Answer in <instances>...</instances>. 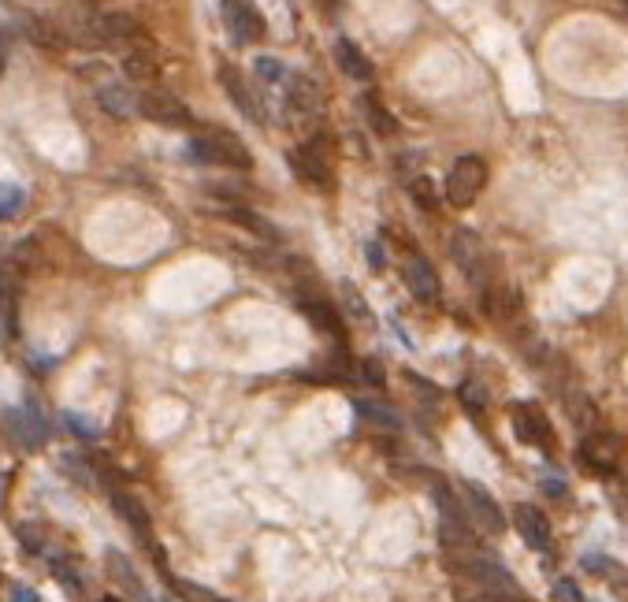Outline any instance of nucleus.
<instances>
[{
  "label": "nucleus",
  "instance_id": "obj_12",
  "mask_svg": "<svg viewBox=\"0 0 628 602\" xmlns=\"http://www.w3.org/2000/svg\"><path fill=\"white\" fill-rule=\"evenodd\" d=\"M220 82H223V90H227V97L238 105V112L249 119V123H264V108L261 101H257V93L249 90V82L242 79V71L231 64H223L220 67Z\"/></svg>",
  "mask_w": 628,
  "mask_h": 602
},
{
  "label": "nucleus",
  "instance_id": "obj_7",
  "mask_svg": "<svg viewBox=\"0 0 628 602\" xmlns=\"http://www.w3.org/2000/svg\"><path fill=\"white\" fill-rule=\"evenodd\" d=\"M454 565V573L461 576H472V584L476 588H487V591H498V595H506V599H521V588L513 584V576L495 562H484V558H469V562H450Z\"/></svg>",
  "mask_w": 628,
  "mask_h": 602
},
{
  "label": "nucleus",
  "instance_id": "obj_18",
  "mask_svg": "<svg viewBox=\"0 0 628 602\" xmlns=\"http://www.w3.org/2000/svg\"><path fill=\"white\" fill-rule=\"evenodd\" d=\"M335 60H339L342 75H350V79H357V82H368L372 75H376L372 60H368V56L361 53V45H354L350 38L335 41Z\"/></svg>",
  "mask_w": 628,
  "mask_h": 602
},
{
  "label": "nucleus",
  "instance_id": "obj_2",
  "mask_svg": "<svg viewBox=\"0 0 628 602\" xmlns=\"http://www.w3.org/2000/svg\"><path fill=\"white\" fill-rule=\"evenodd\" d=\"M487 186V164L484 157H476V153H465V157L454 160V168L446 175V186H443V197L454 205V209H469L476 197L484 194Z\"/></svg>",
  "mask_w": 628,
  "mask_h": 602
},
{
  "label": "nucleus",
  "instance_id": "obj_6",
  "mask_svg": "<svg viewBox=\"0 0 628 602\" xmlns=\"http://www.w3.org/2000/svg\"><path fill=\"white\" fill-rule=\"evenodd\" d=\"M138 112L145 119H153L160 127H190L194 116H190V108L175 97V93H164V90H145L142 101H138Z\"/></svg>",
  "mask_w": 628,
  "mask_h": 602
},
{
  "label": "nucleus",
  "instance_id": "obj_33",
  "mask_svg": "<svg viewBox=\"0 0 628 602\" xmlns=\"http://www.w3.org/2000/svg\"><path fill=\"white\" fill-rule=\"evenodd\" d=\"M365 380H368V383H376V387H380V383H383L380 361H365Z\"/></svg>",
  "mask_w": 628,
  "mask_h": 602
},
{
  "label": "nucleus",
  "instance_id": "obj_3",
  "mask_svg": "<svg viewBox=\"0 0 628 602\" xmlns=\"http://www.w3.org/2000/svg\"><path fill=\"white\" fill-rule=\"evenodd\" d=\"M461 495H465V513H469V521L476 524L480 532H487V536H502V532L510 528V521H506L502 506H498L495 498H491V491H487L484 484L465 480V484H461Z\"/></svg>",
  "mask_w": 628,
  "mask_h": 602
},
{
  "label": "nucleus",
  "instance_id": "obj_28",
  "mask_svg": "<svg viewBox=\"0 0 628 602\" xmlns=\"http://www.w3.org/2000/svg\"><path fill=\"white\" fill-rule=\"evenodd\" d=\"M357 413H361V417H368L372 420V424H387V428H398V424H402V420L394 417L391 409H376V406H368V402H357Z\"/></svg>",
  "mask_w": 628,
  "mask_h": 602
},
{
  "label": "nucleus",
  "instance_id": "obj_34",
  "mask_svg": "<svg viewBox=\"0 0 628 602\" xmlns=\"http://www.w3.org/2000/svg\"><path fill=\"white\" fill-rule=\"evenodd\" d=\"M12 602H38V595L27 588H19V584H12Z\"/></svg>",
  "mask_w": 628,
  "mask_h": 602
},
{
  "label": "nucleus",
  "instance_id": "obj_35",
  "mask_svg": "<svg viewBox=\"0 0 628 602\" xmlns=\"http://www.w3.org/2000/svg\"><path fill=\"white\" fill-rule=\"evenodd\" d=\"M547 495L562 498L565 495V484H558V480H547Z\"/></svg>",
  "mask_w": 628,
  "mask_h": 602
},
{
  "label": "nucleus",
  "instance_id": "obj_4",
  "mask_svg": "<svg viewBox=\"0 0 628 602\" xmlns=\"http://www.w3.org/2000/svg\"><path fill=\"white\" fill-rule=\"evenodd\" d=\"M450 253H454V264H458L461 272L469 275V279H476L480 287H491V283H495V279H491V257H487L480 235L458 231L454 242H450Z\"/></svg>",
  "mask_w": 628,
  "mask_h": 602
},
{
  "label": "nucleus",
  "instance_id": "obj_1",
  "mask_svg": "<svg viewBox=\"0 0 628 602\" xmlns=\"http://www.w3.org/2000/svg\"><path fill=\"white\" fill-rule=\"evenodd\" d=\"M190 157H194L197 164H209V168H235V171H249V168H253L249 149L238 142L231 131L197 134L194 142H190Z\"/></svg>",
  "mask_w": 628,
  "mask_h": 602
},
{
  "label": "nucleus",
  "instance_id": "obj_16",
  "mask_svg": "<svg viewBox=\"0 0 628 602\" xmlns=\"http://www.w3.org/2000/svg\"><path fill=\"white\" fill-rule=\"evenodd\" d=\"M138 101H142V93H131V86H119V82H108V86L97 90V105L116 119L142 116V112H138Z\"/></svg>",
  "mask_w": 628,
  "mask_h": 602
},
{
  "label": "nucleus",
  "instance_id": "obj_5",
  "mask_svg": "<svg viewBox=\"0 0 628 602\" xmlns=\"http://www.w3.org/2000/svg\"><path fill=\"white\" fill-rule=\"evenodd\" d=\"M510 417H513V432L521 435V443L554 454V428H550V420L543 409L532 406V402H517Z\"/></svg>",
  "mask_w": 628,
  "mask_h": 602
},
{
  "label": "nucleus",
  "instance_id": "obj_26",
  "mask_svg": "<svg viewBox=\"0 0 628 602\" xmlns=\"http://www.w3.org/2000/svg\"><path fill=\"white\" fill-rule=\"evenodd\" d=\"M23 190L19 186H0V220H8V216H15V212L23 209Z\"/></svg>",
  "mask_w": 628,
  "mask_h": 602
},
{
  "label": "nucleus",
  "instance_id": "obj_10",
  "mask_svg": "<svg viewBox=\"0 0 628 602\" xmlns=\"http://www.w3.org/2000/svg\"><path fill=\"white\" fill-rule=\"evenodd\" d=\"M223 19H227V30L246 45L264 38V15L249 0H223Z\"/></svg>",
  "mask_w": 628,
  "mask_h": 602
},
{
  "label": "nucleus",
  "instance_id": "obj_30",
  "mask_svg": "<svg viewBox=\"0 0 628 602\" xmlns=\"http://www.w3.org/2000/svg\"><path fill=\"white\" fill-rule=\"evenodd\" d=\"M554 595H558V602H584V595H580V588H576L573 580H558Z\"/></svg>",
  "mask_w": 628,
  "mask_h": 602
},
{
  "label": "nucleus",
  "instance_id": "obj_27",
  "mask_svg": "<svg viewBox=\"0 0 628 602\" xmlns=\"http://www.w3.org/2000/svg\"><path fill=\"white\" fill-rule=\"evenodd\" d=\"M253 71H257V75H261L264 82H283L290 75L287 67L279 64V60H272V56H261V60L253 64Z\"/></svg>",
  "mask_w": 628,
  "mask_h": 602
},
{
  "label": "nucleus",
  "instance_id": "obj_22",
  "mask_svg": "<svg viewBox=\"0 0 628 602\" xmlns=\"http://www.w3.org/2000/svg\"><path fill=\"white\" fill-rule=\"evenodd\" d=\"M361 108H365L368 123H372V127H376L380 134H398V123H394V116L380 105V101H376V97H372V93H365V97H361Z\"/></svg>",
  "mask_w": 628,
  "mask_h": 602
},
{
  "label": "nucleus",
  "instance_id": "obj_24",
  "mask_svg": "<svg viewBox=\"0 0 628 602\" xmlns=\"http://www.w3.org/2000/svg\"><path fill=\"white\" fill-rule=\"evenodd\" d=\"M409 194H413V201H417L420 209H428V212H435V209H439V201H443V197H435V183H432V179H413Z\"/></svg>",
  "mask_w": 628,
  "mask_h": 602
},
{
  "label": "nucleus",
  "instance_id": "obj_19",
  "mask_svg": "<svg viewBox=\"0 0 628 602\" xmlns=\"http://www.w3.org/2000/svg\"><path fill=\"white\" fill-rule=\"evenodd\" d=\"M484 309L491 316H498V320H510V316L521 313V294H517V287L495 279L491 287H484Z\"/></svg>",
  "mask_w": 628,
  "mask_h": 602
},
{
  "label": "nucleus",
  "instance_id": "obj_17",
  "mask_svg": "<svg viewBox=\"0 0 628 602\" xmlns=\"http://www.w3.org/2000/svg\"><path fill=\"white\" fill-rule=\"evenodd\" d=\"M105 569H108V576L116 580L119 588L127 591L134 602H149V591H145V584H142V576H138V569H134L119 550H108L105 554Z\"/></svg>",
  "mask_w": 628,
  "mask_h": 602
},
{
  "label": "nucleus",
  "instance_id": "obj_9",
  "mask_svg": "<svg viewBox=\"0 0 628 602\" xmlns=\"http://www.w3.org/2000/svg\"><path fill=\"white\" fill-rule=\"evenodd\" d=\"M290 168L313 186L331 183V160H328V153H324V142H320V138L298 145V149L290 153Z\"/></svg>",
  "mask_w": 628,
  "mask_h": 602
},
{
  "label": "nucleus",
  "instance_id": "obj_29",
  "mask_svg": "<svg viewBox=\"0 0 628 602\" xmlns=\"http://www.w3.org/2000/svg\"><path fill=\"white\" fill-rule=\"evenodd\" d=\"M53 573L60 576V584H64V588H71V591H82V580H79V573H75V569H71V565L67 562H60V558H53Z\"/></svg>",
  "mask_w": 628,
  "mask_h": 602
},
{
  "label": "nucleus",
  "instance_id": "obj_20",
  "mask_svg": "<svg viewBox=\"0 0 628 602\" xmlns=\"http://www.w3.org/2000/svg\"><path fill=\"white\" fill-rule=\"evenodd\" d=\"M27 34L41 49H64L67 27H60L53 15H27Z\"/></svg>",
  "mask_w": 628,
  "mask_h": 602
},
{
  "label": "nucleus",
  "instance_id": "obj_15",
  "mask_svg": "<svg viewBox=\"0 0 628 602\" xmlns=\"http://www.w3.org/2000/svg\"><path fill=\"white\" fill-rule=\"evenodd\" d=\"M112 506H116V513L123 517V524L131 528L134 536L142 539L145 547L157 550V543H153V521H149V510H145L138 498L127 495V491H112Z\"/></svg>",
  "mask_w": 628,
  "mask_h": 602
},
{
  "label": "nucleus",
  "instance_id": "obj_23",
  "mask_svg": "<svg viewBox=\"0 0 628 602\" xmlns=\"http://www.w3.org/2000/svg\"><path fill=\"white\" fill-rule=\"evenodd\" d=\"M123 71H127L134 82H142L149 79V75H157V64H153V56H145V53H127L123 56Z\"/></svg>",
  "mask_w": 628,
  "mask_h": 602
},
{
  "label": "nucleus",
  "instance_id": "obj_11",
  "mask_svg": "<svg viewBox=\"0 0 628 602\" xmlns=\"http://www.w3.org/2000/svg\"><path fill=\"white\" fill-rule=\"evenodd\" d=\"M580 461H584L591 472H614V465L621 461V439L610 432H591L588 439L580 443Z\"/></svg>",
  "mask_w": 628,
  "mask_h": 602
},
{
  "label": "nucleus",
  "instance_id": "obj_31",
  "mask_svg": "<svg viewBox=\"0 0 628 602\" xmlns=\"http://www.w3.org/2000/svg\"><path fill=\"white\" fill-rule=\"evenodd\" d=\"M368 268H372V272H383V264H387V249L380 246V242H368Z\"/></svg>",
  "mask_w": 628,
  "mask_h": 602
},
{
  "label": "nucleus",
  "instance_id": "obj_13",
  "mask_svg": "<svg viewBox=\"0 0 628 602\" xmlns=\"http://www.w3.org/2000/svg\"><path fill=\"white\" fill-rule=\"evenodd\" d=\"M513 528L521 532V539L532 550H543V554L550 550V521L543 517V510L528 506V502L513 506Z\"/></svg>",
  "mask_w": 628,
  "mask_h": 602
},
{
  "label": "nucleus",
  "instance_id": "obj_32",
  "mask_svg": "<svg viewBox=\"0 0 628 602\" xmlns=\"http://www.w3.org/2000/svg\"><path fill=\"white\" fill-rule=\"evenodd\" d=\"M19 539H23L30 550H41V543H45V532H34L30 524H19Z\"/></svg>",
  "mask_w": 628,
  "mask_h": 602
},
{
  "label": "nucleus",
  "instance_id": "obj_36",
  "mask_svg": "<svg viewBox=\"0 0 628 602\" xmlns=\"http://www.w3.org/2000/svg\"><path fill=\"white\" fill-rule=\"evenodd\" d=\"M101 602H119V599H101Z\"/></svg>",
  "mask_w": 628,
  "mask_h": 602
},
{
  "label": "nucleus",
  "instance_id": "obj_25",
  "mask_svg": "<svg viewBox=\"0 0 628 602\" xmlns=\"http://www.w3.org/2000/svg\"><path fill=\"white\" fill-rule=\"evenodd\" d=\"M171 591H179L186 602H216V595L205 588H197V584H190V580H183V576H168Z\"/></svg>",
  "mask_w": 628,
  "mask_h": 602
},
{
  "label": "nucleus",
  "instance_id": "obj_21",
  "mask_svg": "<svg viewBox=\"0 0 628 602\" xmlns=\"http://www.w3.org/2000/svg\"><path fill=\"white\" fill-rule=\"evenodd\" d=\"M223 216L231 223H238V227H246V231H253L257 238H268V242H279V231H275L272 223L264 220V216H257V212L242 209V205H227L223 209Z\"/></svg>",
  "mask_w": 628,
  "mask_h": 602
},
{
  "label": "nucleus",
  "instance_id": "obj_8",
  "mask_svg": "<svg viewBox=\"0 0 628 602\" xmlns=\"http://www.w3.org/2000/svg\"><path fill=\"white\" fill-rule=\"evenodd\" d=\"M406 287L409 294L417 301H424V305H439V301H443L439 272H435V264L428 261V257H420V253H413L406 264Z\"/></svg>",
  "mask_w": 628,
  "mask_h": 602
},
{
  "label": "nucleus",
  "instance_id": "obj_14",
  "mask_svg": "<svg viewBox=\"0 0 628 602\" xmlns=\"http://www.w3.org/2000/svg\"><path fill=\"white\" fill-rule=\"evenodd\" d=\"M298 309L305 313V320L309 324H316V328L324 331V335H331V339H346V328H342L339 313H335V305H331L328 298H313V294H305V290H298Z\"/></svg>",
  "mask_w": 628,
  "mask_h": 602
}]
</instances>
